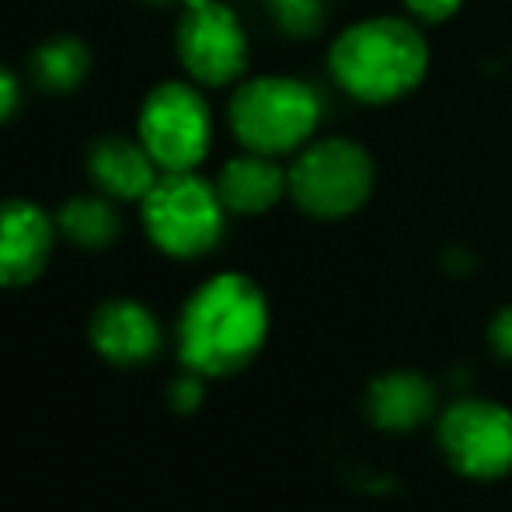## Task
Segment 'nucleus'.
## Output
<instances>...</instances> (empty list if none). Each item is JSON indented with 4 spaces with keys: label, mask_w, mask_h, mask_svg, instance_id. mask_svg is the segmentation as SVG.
Returning a JSON list of instances; mask_svg holds the SVG:
<instances>
[{
    "label": "nucleus",
    "mask_w": 512,
    "mask_h": 512,
    "mask_svg": "<svg viewBox=\"0 0 512 512\" xmlns=\"http://www.w3.org/2000/svg\"><path fill=\"white\" fill-rule=\"evenodd\" d=\"M272 331V304L255 276L223 269L206 276L178 314V359L206 380L248 370Z\"/></svg>",
    "instance_id": "f03ea898"
},
{
    "label": "nucleus",
    "mask_w": 512,
    "mask_h": 512,
    "mask_svg": "<svg viewBox=\"0 0 512 512\" xmlns=\"http://www.w3.org/2000/svg\"><path fill=\"white\" fill-rule=\"evenodd\" d=\"M91 345L115 366H143L161 352L164 331L157 314L133 297H115L95 307L88 324Z\"/></svg>",
    "instance_id": "ddd939ff"
},
{
    "label": "nucleus",
    "mask_w": 512,
    "mask_h": 512,
    "mask_svg": "<svg viewBox=\"0 0 512 512\" xmlns=\"http://www.w3.org/2000/svg\"><path fill=\"white\" fill-rule=\"evenodd\" d=\"M443 391L425 370L415 366H391L380 370L363 391V418L380 436H415L432 429Z\"/></svg>",
    "instance_id": "1a4fd4ad"
},
{
    "label": "nucleus",
    "mask_w": 512,
    "mask_h": 512,
    "mask_svg": "<svg viewBox=\"0 0 512 512\" xmlns=\"http://www.w3.org/2000/svg\"><path fill=\"white\" fill-rule=\"evenodd\" d=\"M432 443L446 471L467 485L512 478V405L492 394L464 391L443 401L432 422Z\"/></svg>",
    "instance_id": "0eeeda50"
},
{
    "label": "nucleus",
    "mask_w": 512,
    "mask_h": 512,
    "mask_svg": "<svg viewBox=\"0 0 512 512\" xmlns=\"http://www.w3.org/2000/svg\"><path fill=\"white\" fill-rule=\"evenodd\" d=\"M467 0H401V11L415 18L422 28H439L464 11Z\"/></svg>",
    "instance_id": "f3484780"
},
{
    "label": "nucleus",
    "mask_w": 512,
    "mask_h": 512,
    "mask_svg": "<svg viewBox=\"0 0 512 512\" xmlns=\"http://www.w3.org/2000/svg\"><path fill=\"white\" fill-rule=\"evenodd\" d=\"M182 77L206 91H230L251 74V32L227 0H182L175 21Z\"/></svg>",
    "instance_id": "6e6552de"
},
{
    "label": "nucleus",
    "mask_w": 512,
    "mask_h": 512,
    "mask_svg": "<svg viewBox=\"0 0 512 512\" xmlns=\"http://www.w3.org/2000/svg\"><path fill=\"white\" fill-rule=\"evenodd\" d=\"M432 70L429 32L405 11L352 18L328 39L324 74L352 105L391 108L415 95Z\"/></svg>",
    "instance_id": "f257e3e1"
},
{
    "label": "nucleus",
    "mask_w": 512,
    "mask_h": 512,
    "mask_svg": "<svg viewBox=\"0 0 512 512\" xmlns=\"http://www.w3.org/2000/svg\"><path fill=\"white\" fill-rule=\"evenodd\" d=\"M290 206L314 223L359 216L377 196L380 168L373 150L349 133H317L286 161Z\"/></svg>",
    "instance_id": "20e7f679"
},
{
    "label": "nucleus",
    "mask_w": 512,
    "mask_h": 512,
    "mask_svg": "<svg viewBox=\"0 0 512 512\" xmlns=\"http://www.w3.org/2000/svg\"><path fill=\"white\" fill-rule=\"evenodd\" d=\"M331 4L335 0H262L272 28L293 42H307L321 35L331 18Z\"/></svg>",
    "instance_id": "dca6fc26"
},
{
    "label": "nucleus",
    "mask_w": 512,
    "mask_h": 512,
    "mask_svg": "<svg viewBox=\"0 0 512 512\" xmlns=\"http://www.w3.org/2000/svg\"><path fill=\"white\" fill-rule=\"evenodd\" d=\"M56 230L67 244L81 251H105L122 237V213L115 199L102 192H77L56 209Z\"/></svg>",
    "instance_id": "2eb2a0df"
},
{
    "label": "nucleus",
    "mask_w": 512,
    "mask_h": 512,
    "mask_svg": "<svg viewBox=\"0 0 512 512\" xmlns=\"http://www.w3.org/2000/svg\"><path fill=\"white\" fill-rule=\"evenodd\" d=\"M147 7H182V0H140Z\"/></svg>",
    "instance_id": "412c9836"
},
{
    "label": "nucleus",
    "mask_w": 512,
    "mask_h": 512,
    "mask_svg": "<svg viewBox=\"0 0 512 512\" xmlns=\"http://www.w3.org/2000/svg\"><path fill=\"white\" fill-rule=\"evenodd\" d=\"M485 345L499 363L512 366V300L495 307V314L485 324Z\"/></svg>",
    "instance_id": "a211bd4d"
},
{
    "label": "nucleus",
    "mask_w": 512,
    "mask_h": 512,
    "mask_svg": "<svg viewBox=\"0 0 512 512\" xmlns=\"http://www.w3.org/2000/svg\"><path fill=\"white\" fill-rule=\"evenodd\" d=\"M136 209L147 241L175 262H199L213 255L234 220L216 192V182L203 171L161 175Z\"/></svg>",
    "instance_id": "39448f33"
},
{
    "label": "nucleus",
    "mask_w": 512,
    "mask_h": 512,
    "mask_svg": "<svg viewBox=\"0 0 512 512\" xmlns=\"http://www.w3.org/2000/svg\"><path fill=\"white\" fill-rule=\"evenodd\" d=\"M95 70V53L74 32L46 35L25 60V81L39 95L49 98H74L84 91Z\"/></svg>",
    "instance_id": "4468645a"
},
{
    "label": "nucleus",
    "mask_w": 512,
    "mask_h": 512,
    "mask_svg": "<svg viewBox=\"0 0 512 512\" xmlns=\"http://www.w3.org/2000/svg\"><path fill=\"white\" fill-rule=\"evenodd\" d=\"M328 98L310 77L286 70H258L227 91L223 126L241 150L290 161L317 133H324Z\"/></svg>",
    "instance_id": "7ed1b4c3"
},
{
    "label": "nucleus",
    "mask_w": 512,
    "mask_h": 512,
    "mask_svg": "<svg viewBox=\"0 0 512 512\" xmlns=\"http://www.w3.org/2000/svg\"><path fill=\"white\" fill-rule=\"evenodd\" d=\"M133 133L164 175L203 171L216 147V112L209 91L189 77H164L150 84L136 105Z\"/></svg>",
    "instance_id": "423d86ee"
},
{
    "label": "nucleus",
    "mask_w": 512,
    "mask_h": 512,
    "mask_svg": "<svg viewBox=\"0 0 512 512\" xmlns=\"http://www.w3.org/2000/svg\"><path fill=\"white\" fill-rule=\"evenodd\" d=\"M213 182L227 213L241 216V220H258V216H269L272 209L290 203L286 161L269 154H255V150L237 147V154H230L216 168Z\"/></svg>",
    "instance_id": "f8f14e48"
},
{
    "label": "nucleus",
    "mask_w": 512,
    "mask_h": 512,
    "mask_svg": "<svg viewBox=\"0 0 512 512\" xmlns=\"http://www.w3.org/2000/svg\"><path fill=\"white\" fill-rule=\"evenodd\" d=\"M21 105H25V81H21L18 70L0 63V129L18 119Z\"/></svg>",
    "instance_id": "aec40b11"
},
{
    "label": "nucleus",
    "mask_w": 512,
    "mask_h": 512,
    "mask_svg": "<svg viewBox=\"0 0 512 512\" xmlns=\"http://www.w3.org/2000/svg\"><path fill=\"white\" fill-rule=\"evenodd\" d=\"M56 241V213L28 196L0 199V286H32L53 262Z\"/></svg>",
    "instance_id": "9d476101"
},
{
    "label": "nucleus",
    "mask_w": 512,
    "mask_h": 512,
    "mask_svg": "<svg viewBox=\"0 0 512 512\" xmlns=\"http://www.w3.org/2000/svg\"><path fill=\"white\" fill-rule=\"evenodd\" d=\"M84 175L91 189L119 206H140V199L164 175L136 133H102L84 150Z\"/></svg>",
    "instance_id": "9b49d317"
},
{
    "label": "nucleus",
    "mask_w": 512,
    "mask_h": 512,
    "mask_svg": "<svg viewBox=\"0 0 512 512\" xmlns=\"http://www.w3.org/2000/svg\"><path fill=\"white\" fill-rule=\"evenodd\" d=\"M168 401L175 411H182V415H189V411L203 408L206 401V377L196 370H185L182 377H175V384L168 387Z\"/></svg>",
    "instance_id": "6ab92c4d"
}]
</instances>
